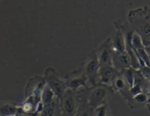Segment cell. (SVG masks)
Instances as JSON below:
<instances>
[{
  "label": "cell",
  "mask_w": 150,
  "mask_h": 116,
  "mask_svg": "<svg viewBox=\"0 0 150 116\" xmlns=\"http://www.w3.org/2000/svg\"><path fill=\"white\" fill-rule=\"evenodd\" d=\"M147 7H140L129 12V23L135 32L139 34L145 48L150 47V20Z\"/></svg>",
  "instance_id": "6da1fadb"
},
{
  "label": "cell",
  "mask_w": 150,
  "mask_h": 116,
  "mask_svg": "<svg viewBox=\"0 0 150 116\" xmlns=\"http://www.w3.org/2000/svg\"><path fill=\"white\" fill-rule=\"evenodd\" d=\"M114 94L111 86L100 83L86 89V100L93 109L108 103Z\"/></svg>",
  "instance_id": "7a4b0ae2"
},
{
  "label": "cell",
  "mask_w": 150,
  "mask_h": 116,
  "mask_svg": "<svg viewBox=\"0 0 150 116\" xmlns=\"http://www.w3.org/2000/svg\"><path fill=\"white\" fill-rule=\"evenodd\" d=\"M44 79L45 84L51 89L54 94L60 99L67 89L64 79L62 78L55 68L48 67L44 72Z\"/></svg>",
  "instance_id": "3957f363"
},
{
  "label": "cell",
  "mask_w": 150,
  "mask_h": 116,
  "mask_svg": "<svg viewBox=\"0 0 150 116\" xmlns=\"http://www.w3.org/2000/svg\"><path fill=\"white\" fill-rule=\"evenodd\" d=\"M80 103V98L77 91L67 89L59 99L61 112L64 116H74Z\"/></svg>",
  "instance_id": "277c9868"
},
{
  "label": "cell",
  "mask_w": 150,
  "mask_h": 116,
  "mask_svg": "<svg viewBox=\"0 0 150 116\" xmlns=\"http://www.w3.org/2000/svg\"><path fill=\"white\" fill-rule=\"evenodd\" d=\"M67 89L78 91L83 89L89 87V81L85 75L82 64L78 70L68 73L64 77Z\"/></svg>",
  "instance_id": "5b68a950"
},
{
  "label": "cell",
  "mask_w": 150,
  "mask_h": 116,
  "mask_svg": "<svg viewBox=\"0 0 150 116\" xmlns=\"http://www.w3.org/2000/svg\"><path fill=\"white\" fill-rule=\"evenodd\" d=\"M85 75L89 81V86H94L99 82L98 72L100 69V64L97 56L96 50L88 55L87 58L82 63Z\"/></svg>",
  "instance_id": "8992f818"
},
{
  "label": "cell",
  "mask_w": 150,
  "mask_h": 116,
  "mask_svg": "<svg viewBox=\"0 0 150 116\" xmlns=\"http://www.w3.org/2000/svg\"><path fill=\"white\" fill-rule=\"evenodd\" d=\"M45 86V81L43 77L34 76L29 79L25 88V98L33 96L41 100V94Z\"/></svg>",
  "instance_id": "52a82bcc"
},
{
  "label": "cell",
  "mask_w": 150,
  "mask_h": 116,
  "mask_svg": "<svg viewBox=\"0 0 150 116\" xmlns=\"http://www.w3.org/2000/svg\"><path fill=\"white\" fill-rule=\"evenodd\" d=\"M96 53L100 67L105 65H112L113 49L111 37L101 42L100 46L96 50Z\"/></svg>",
  "instance_id": "ba28073f"
},
{
  "label": "cell",
  "mask_w": 150,
  "mask_h": 116,
  "mask_svg": "<svg viewBox=\"0 0 150 116\" xmlns=\"http://www.w3.org/2000/svg\"><path fill=\"white\" fill-rule=\"evenodd\" d=\"M115 67L113 65H105L100 66L98 72V83H103L111 86V83L114 77L120 73Z\"/></svg>",
  "instance_id": "9c48e42d"
},
{
  "label": "cell",
  "mask_w": 150,
  "mask_h": 116,
  "mask_svg": "<svg viewBox=\"0 0 150 116\" xmlns=\"http://www.w3.org/2000/svg\"><path fill=\"white\" fill-rule=\"evenodd\" d=\"M112 65L120 72L131 67L130 58L126 51L123 52L113 51Z\"/></svg>",
  "instance_id": "30bf717a"
},
{
  "label": "cell",
  "mask_w": 150,
  "mask_h": 116,
  "mask_svg": "<svg viewBox=\"0 0 150 116\" xmlns=\"http://www.w3.org/2000/svg\"><path fill=\"white\" fill-rule=\"evenodd\" d=\"M77 92L80 98V103L74 116H93L94 109L89 105L86 100V89H81Z\"/></svg>",
  "instance_id": "8fae6325"
},
{
  "label": "cell",
  "mask_w": 150,
  "mask_h": 116,
  "mask_svg": "<svg viewBox=\"0 0 150 116\" xmlns=\"http://www.w3.org/2000/svg\"><path fill=\"white\" fill-rule=\"evenodd\" d=\"M111 45L114 52H123L125 51V41L122 32L119 28H116V30L111 36Z\"/></svg>",
  "instance_id": "7c38bea8"
},
{
  "label": "cell",
  "mask_w": 150,
  "mask_h": 116,
  "mask_svg": "<svg viewBox=\"0 0 150 116\" xmlns=\"http://www.w3.org/2000/svg\"><path fill=\"white\" fill-rule=\"evenodd\" d=\"M19 105L13 101L0 102V116H15L18 111Z\"/></svg>",
  "instance_id": "4fadbf2b"
},
{
  "label": "cell",
  "mask_w": 150,
  "mask_h": 116,
  "mask_svg": "<svg viewBox=\"0 0 150 116\" xmlns=\"http://www.w3.org/2000/svg\"><path fill=\"white\" fill-rule=\"evenodd\" d=\"M59 113H61L59 99L56 97L51 103L44 105L40 116H57Z\"/></svg>",
  "instance_id": "5bb4252c"
},
{
  "label": "cell",
  "mask_w": 150,
  "mask_h": 116,
  "mask_svg": "<svg viewBox=\"0 0 150 116\" xmlns=\"http://www.w3.org/2000/svg\"><path fill=\"white\" fill-rule=\"evenodd\" d=\"M147 104L148 96L144 92H142V93L135 95L129 102H127L128 106L133 110L140 109L146 106Z\"/></svg>",
  "instance_id": "9a60e30c"
},
{
  "label": "cell",
  "mask_w": 150,
  "mask_h": 116,
  "mask_svg": "<svg viewBox=\"0 0 150 116\" xmlns=\"http://www.w3.org/2000/svg\"><path fill=\"white\" fill-rule=\"evenodd\" d=\"M149 84L150 82L143 75L140 69L135 70L133 85H139V86H140L143 91L146 94L148 89H149Z\"/></svg>",
  "instance_id": "2e32d148"
},
{
  "label": "cell",
  "mask_w": 150,
  "mask_h": 116,
  "mask_svg": "<svg viewBox=\"0 0 150 116\" xmlns=\"http://www.w3.org/2000/svg\"><path fill=\"white\" fill-rule=\"evenodd\" d=\"M56 97L57 96L54 94L51 89L45 84V87L42 90V94H41V102H42V105L44 106V105L51 103Z\"/></svg>",
  "instance_id": "e0dca14e"
},
{
  "label": "cell",
  "mask_w": 150,
  "mask_h": 116,
  "mask_svg": "<svg viewBox=\"0 0 150 116\" xmlns=\"http://www.w3.org/2000/svg\"><path fill=\"white\" fill-rule=\"evenodd\" d=\"M135 70L136 69L133 68L132 67H129V68L126 69V70H123L121 72L122 75L125 79L127 83L130 86V87H132L133 85V81H134V75H135Z\"/></svg>",
  "instance_id": "ac0fdd59"
},
{
  "label": "cell",
  "mask_w": 150,
  "mask_h": 116,
  "mask_svg": "<svg viewBox=\"0 0 150 116\" xmlns=\"http://www.w3.org/2000/svg\"><path fill=\"white\" fill-rule=\"evenodd\" d=\"M93 116H111V110L108 103L95 108L93 110Z\"/></svg>",
  "instance_id": "d6986e66"
},
{
  "label": "cell",
  "mask_w": 150,
  "mask_h": 116,
  "mask_svg": "<svg viewBox=\"0 0 150 116\" xmlns=\"http://www.w3.org/2000/svg\"><path fill=\"white\" fill-rule=\"evenodd\" d=\"M140 70L142 74H143V75L146 77V79H147L150 82V67L144 66V67H141Z\"/></svg>",
  "instance_id": "ffe728a7"
},
{
  "label": "cell",
  "mask_w": 150,
  "mask_h": 116,
  "mask_svg": "<svg viewBox=\"0 0 150 116\" xmlns=\"http://www.w3.org/2000/svg\"><path fill=\"white\" fill-rule=\"evenodd\" d=\"M146 94L148 96V103H150V84L149 86V89H148L147 92H146Z\"/></svg>",
  "instance_id": "44dd1931"
},
{
  "label": "cell",
  "mask_w": 150,
  "mask_h": 116,
  "mask_svg": "<svg viewBox=\"0 0 150 116\" xmlns=\"http://www.w3.org/2000/svg\"><path fill=\"white\" fill-rule=\"evenodd\" d=\"M146 52H147V54L148 56H149V61H150V47H146Z\"/></svg>",
  "instance_id": "7402d4cb"
},
{
  "label": "cell",
  "mask_w": 150,
  "mask_h": 116,
  "mask_svg": "<svg viewBox=\"0 0 150 116\" xmlns=\"http://www.w3.org/2000/svg\"><path fill=\"white\" fill-rule=\"evenodd\" d=\"M146 107H147L148 110H149V111L150 112V103H148L147 105H146Z\"/></svg>",
  "instance_id": "603a6c76"
},
{
  "label": "cell",
  "mask_w": 150,
  "mask_h": 116,
  "mask_svg": "<svg viewBox=\"0 0 150 116\" xmlns=\"http://www.w3.org/2000/svg\"><path fill=\"white\" fill-rule=\"evenodd\" d=\"M148 15H149V19L150 20V10H149V13H148Z\"/></svg>",
  "instance_id": "cb8c5ba5"
},
{
  "label": "cell",
  "mask_w": 150,
  "mask_h": 116,
  "mask_svg": "<svg viewBox=\"0 0 150 116\" xmlns=\"http://www.w3.org/2000/svg\"><path fill=\"white\" fill-rule=\"evenodd\" d=\"M57 116H64V115H63L62 114V112H61V113H59V115H57Z\"/></svg>",
  "instance_id": "d4e9b609"
}]
</instances>
